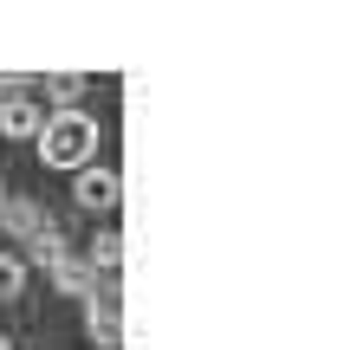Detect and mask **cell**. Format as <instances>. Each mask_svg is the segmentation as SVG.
<instances>
[{"instance_id": "1", "label": "cell", "mask_w": 357, "mask_h": 350, "mask_svg": "<svg viewBox=\"0 0 357 350\" xmlns=\"http://www.w3.org/2000/svg\"><path fill=\"white\" fill-rule=\"evenodd\" d=\"M33 143H39V162H46V169H85V162H98L104 130H98L91 111L72 104V111H52L46 123H39Z\"/></svg>"}, {"instance_id": "2", "label": "cell", "mask_w": 357, "mask_h": 350, "mask_svg": "<svg viewBox=\"0 0 357 350\" xmlns=\"http://www.w3.org/2000/svg\"><path fill=\"white\" fill-rule=\"evenodd\" d=\"M39 123H46V104L33 91H0V136L7 143H33Z\"/></svg>"}, {"instance_id": "3", "label": "cell", "mask_w": 357, "mask_h": 350, "mask_svg": "<svg viewBox=\"0 0 357 350\" xmlns=\"http://www.w3.org/2000/svg\"><path fill=\"white\" fill-rule=\"evenodd\" d=\"M117 195H123V182L117 169H104V162H85V169H72V201L78 208H117Z\"/></svg>"}, {"instance_id": "4", "label": "cell", "mask_w": 357, "mask_h": 350, "mask_svg": "<svg viewBox=\"0 0 357 350\" xmlns=\"http://www.w3.org/2000/svg\"><path fill=\"white\" fill-rule=\"evenodd\" d=\"M46 221H52V214L39 208V201H26V195H7V201H0V228H7V234H13L20 246H26V240H33L39 228H46Z\"/></svg>"}, {"instance_id": "5", "label": "cell", "mask_w": 357, "mask_h": 350, "mask_svg": "<svg viewBox=\"0 0 357 350\" xmlns=\"http://www.w3.org/2000/svg\"><path fill=\"white\" fill-rule=\"evenodd\" d=\"M46 273H52V285H59V292H66V299H91V292H98V273H91V266L78 260V253H66V260H52Z\"/></svg>"}, {"instance_id": "6", "label": "cell", "mask_w": 357, "mask_h": 350, "mask_svg": "<svg viewBox=\"0 0 357 350\" xmlns=\"http://www.w3.org/2000/svg\"><path fill=\"white\" fill-rule=\"evenodd\" d=\"M85 331H91V344L98 350H117V292H91V305H85Z\"/></svg>"}, {"instance_id": "7", "label": "cell", "mask_w": 357, "mask_h": 350, "mask_svg": "<svg viewBox=\"0 0 357 350\" xmlns=\"http://www.w3.org/2000/svg\"><path fill=\"white\" fill-rule=\"evenodd\" d=\"M72 253V240H66V221H46L33 240H26V253L20 260H39V266H52V260H66Z\"/></svg>"}, {"instance_id": "8", "label": "cell", "mask_w": 357, "mask_h": 350, "mask_svg": "<svg viewBox=\"0 0 357 350\" xmlns=\"http://www.w3.org/2000/svg\"><path fill=\"white\" fill-rule=\"evenodd\" d=\"M85 266H91V273H117V266H123V234L117 228H98L91 246H85Z\"/></svg>"}, {"instance_id": "9", "label": "cell", "mask_w": 357, "mask_h": 350, "mask_svg": "<svg viewBox=\"0 0 357 350\" xmlns=\"http://www.w3.org/2000/svg\"><path fill=\"white\" fill-rule=\"evenodd\" d=\"M85 91H91V78H85V72H52V78H46V97H52L59 111L85 104Z\"/></svg>"}, {"instance_id": "10", "label": "cell", "mask_w": 357, "mask_h": 350, "mask_svg": "<svg viewBox=\"0 0 357 350\" xmlns=\"http://www.w3.org/2000/svg\"><path fill=\"white\" fill-rule=\"evenodd\" d=\"M20 292H26V260L13 246H0V299H20Z\"/></svg>"}, {"instance_id": "11", "label": "cell", "mask_w": 357, "mask_h": 350, "mask_svg": "<svg viewBox=\"0 0 357 350\" xmlns=\"http://www.w3.org/2000/svg\"><path fill=\"white\" fill-rule=\"evenodd\" d=\"M0 350H13V344H7V331H0Z\"/></svg>"}, {"instance_id": "12", "label": "cell", "mask_w": 357, "mask_h": 350, "mask_svg": "<svg viewBox=\"0 0 357 350\" xmlns=\"http://www.w3.org/2000/svg\"><path fill=\"white\" fill-rule=\"evenodd\" d=\"M0 201H7V182H0Z\"/></svg>"}]
</instances>
